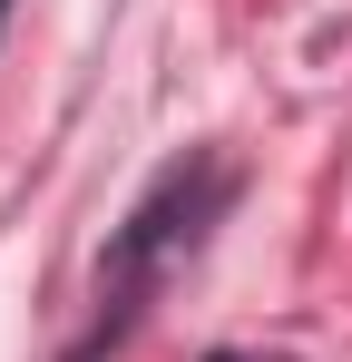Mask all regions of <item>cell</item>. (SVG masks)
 <instances>
[{
	"instance_id": "1",
	"label": "cell",
	"mask_w": 352,
	"mask_h": 362,
	"mask_svg": "<svg viewBox=\"0 0 352 362\" xmlns=\"http://www.w3.org/2000/svg\"><path fill=\"white\" fill-rule=\"evenodd\" d=\"M225 206H235V167H225V157H176L167 177H157L137 206H127V226L108 235V255H98V303H88V333H78L59 362H98V353H117V343L137 333V313L157 303V284H167L176 264H186L196 245L216 235V216H225Z\"/></svg>"
},
{
	"instance_id": "2",
	"label": "cell",
	"mask_w": 352,
	"mask_h": 362,
	"mask_svg": "<svg viewBox=\"0 0 352 362\" xmlns=\"http://www.w3.org/2000/svg\"><path fill=\"white\" fill-rule=\"evenodd\" d=\"M206 362H274V353H235V343H216V353H206Z\"/></svg>"
},
{
	"instance_id": "3",
	"label": "cell",
	"mask_w": 352,
	"mask_h": 362,
	"mask_svg": "<svg viewBox=\"0 0 352 362\" xmlns=\"http://www.w3.org/2000/svg\"><path fill=\"white\" fill-rule=\"evenodd\" d=\"M10 10H20V0H0V30H10Z\"/></svg>"
}]
</instances>
